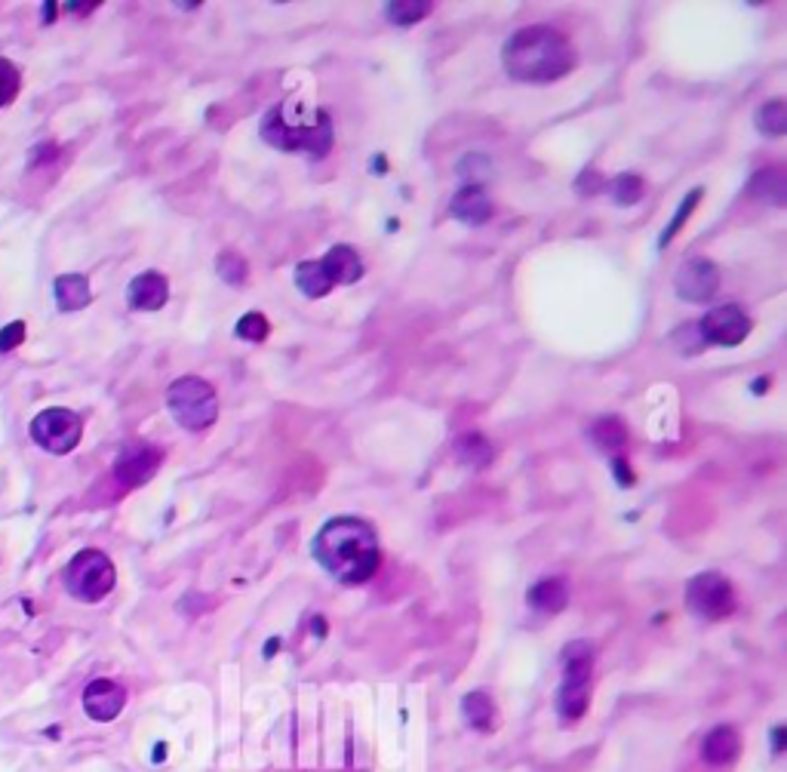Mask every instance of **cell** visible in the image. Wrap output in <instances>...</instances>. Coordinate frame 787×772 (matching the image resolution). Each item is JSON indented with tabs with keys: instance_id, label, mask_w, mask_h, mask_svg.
I'll return each instance as SVG.
<instances>
[{
	"instance_id": "cell-20",
	"label": "cell",
	"mask_w": 787,
	"mask_h": 772,
	"mask_svg": "<svg viewBox=\"0 0 787 772\" xmlns=\"http://www.w3.org/2000/svg\"><path fill=\"white\" fill-rule=\"evenodd\" d=\"M296 287L308 296V299H323L333 290V280L326 277L320 259H305L296 265Z\"/></svg>"
},
{
	"instance_id": "cell-5",
	"label": "cell",
	"mask_w": 787,
	"mask_h": 772,
	"mask_svg": "<svg viewBox=\"0 0 787 772\" xmlns=\"http://www.w3.org/2000/svg\"><path fill=\"white\" fill-rule=\"evenodd\" d=\"M167 406L185 431H203L219 419V394L200 376H182L167 388Z\"/></svg>"
},
{
	"instance_id": "cell-11",
	"label": "cell",
	"mask_w": 787,
	"mask_h": 772,
	"mask_svg": "<svg viewBox=\"0 0 787 772\" xmlns=\"http://www.w3.org/2000/svg\"><path fill=\"white\" fill-rule=\"evenodd\" d=\"M674 290L686 302H711L720 290V271L711 259H686L674 274Z\"/></svg>"
},
{
	"instance_id": "cell-32",
	"label": "cell",
	"mask_w": 787,
	"mask_h": 772,
	"mask_svg": "<svg viewBox=\"0 0 787 772\" xmlns=\"http://www.w3.org/2000/svg\"><path fill=\"white\" fill-rule=\"evenodd\" d=\"M22 342H25V323L22 320H13V323H7L4 330H0V354L19 348Z\"/></svg>"
},
{
	"instance_id": "cell-33",
	"label": "cell",
	"mask_w": 787,
	"mask_h": 772,
	"mask_svg": "<svg viewBox=\"0 0 787 772\" xmlns=\"http://www.w3.org/2000/svg\"><path fill=\"white\" fill-rule=\"evenodd\" d=\"M603 185H606V182H603L594 170H585L582 179H578V191H582V194H588V191H591V194H600Z\"/></svg>"
},
{
	"instance_id": "cell-29",
	"label": "cell",
	"mask_w": 787,
	"mask_h": 772,
	"mask_svg": "<svg viewBox=\"0 0 787 772\" xmlns=\"http://www.w3.org/2000/svg\"><path fill=\"white\" fill-rule=\"evenodd\" d=\"M22 90V71L10 59L0 56V108L10 105Z\"/></svg>"
},
{
	"instance_id": "cell-3",
	"label": "cell",
	"mask_w": 787,
	"mask_h": 772,
	"mask_svg": "<svg viewBox=\"0 0 787 772\" xmlns=\"http://www.w3.org/2000/svg\"><path fill=\"white\" fill-rule=\"evenodd\" d=\"M262 139L286 154H308L311 160H320L333 151V117H329L323 108L317 111H302L296 108V117H289L286 102H277L265 111L262 127H259Z\"/></svg>"
},
{
	"instance_id": "cell-16",
	"label": "cell",
	"mask_w": 787,
	"mask_h": 772,
	"mask_svg": "<svg viewBox=\"0 0 787 772\" xmlns=\"http://www.w3.org/2000/svg\"><path fill=\"white\" fill-rule=\"evenodd\" d=\"M326 277L333 280V287H339V283H357L363 277V262L360 256L354 253V247H348V243H339V247L329 250L323 259H320Z\"/></svg>"
},
{
	"instance_id": "cell-4",
	"label": "cell",
	"mask_w": 787,
	"mask_h": 772,
	"mask_svg": "<svg viewBox=\"0 0 787 772\" xmlns=\"http://www.w3.org/2000/svg\"><path fill=\"white\" fill-rule=\"evenodd\" d=\"M591 671L594 649L585 640H572L563 649V686L557 693V714L563 723H578L591 705Z\"/></svg>"
},
{
	"instance_id": "cell-23",
	"label": "cell",
	"mask_w": 787,
	"mask_h": 772,
	"mask_svg": "<svg viewBox=\"0 0 787 772\" xmlns=\"http://www.w3.org/2000/svg\"><path fill=\"white\" fill-rule=\"evenodd\" d=\"M751 194H757L760 200H769L775 207H784L787 200V176L781 167H766L751 179Z\"/></svg>"
},
{
	"instance_id": "cell-31",
	"label": "cell",
	"mask_w": 787,
	"mask_h": 772,
	"mask_svg": "<svg viewBox=\"0 0 787 772\" xmlns=\"http://www.w3.org/2000/svg\"><path fill=\"white\" fill-rule=\"evenodd\" d=\"M671 342H674L683 354H698V351L704 348V339H701V333H698V320L683 323V327L671 336Z\"/></svg>"
},
{
	"instance_id": "cell-27",
	"label": "cell",
	"mask_w": 787,
	"mask_h": 772,
	"mask_svg": "<svg viewBox=\"0 0 787 772\" xmlns=\"http://www.w3.org/2000/svg\"><path fill=\"white\" fill-rule=\"evenodd\" d=\"M216 271L225 283H231V287H243L246 277H250V265H246V259L237 250H225L216 259Z\"/></svg>"
},
{
	"instance_id": "cell-8",
	"label": "cell",
	"mask_w": 787,
	"mask_h": 772,
	"mask_svg": "<svg viewBox=\"0 0 787 772\" xmlns=\"http://www.w3.org/2000/svg\"><path fill=\"white\" fill-rule=\"evenodd\" d=\"M31 440L47 450L53 456H65L71 453L74 446L84 437V422L74 410H65V406H50V410H40L31 419Z\"/></svg>"
},
{
	"instance_id": "cell-9",
	"label": "cell",
	"mask_w": 787,
	"mask_h": 772,
	"mask_svg": "<svg viewBox=\"0 0 787 772\" xmlns=\"http://www.w3.org/2000/svg\"><path fill=\"white\" fill-rule=\"evenodd\" d=\"M751 330H754L751 317L744 314L738 305H717L698 320V333H701L704 345L732 348V345H741L744 339H748Z\"/></svg>"
},
{
	"instance_id": "cell-13",
	"label": "cell",
	"mask_w": 787,
	"mask_h": 772,
	"mask_svg": "<svg viewBox=\"0 0 787 772\" xmlns=\"http://www.w3.org/2000/svg\"><path fill=\"white\" fill-rule=\"evenodd\" d=\"M170 299V280L160 271H142L130 280L127 302L133 311H160Z\"/></svg>"
},
{
	"instance_id": "cell-10",
	"label": "cell",
	"mask_w": 787,
	"mask_h": 772,
	"mask_svg": "<svg viewBox=\"0 0 787 772\" xmlns=\"http://www.w3.org/2000/svg\"><path fill=\"white\" fill-rule=\"evenodd\" d=\"M163 465V450L154 443H130L114 462V480L123 490H136V486L148 483L157 468Z\"/></svg>"
},
{
	"instance_id": "cell-24",
	"label": "cell",
	"mask_w": 787,
	"mask_h": 772,
	"mask_svg": "<svg viewBox=\"0 0 787 772\" xmlns=\"http://www.w3.org/2000/svg\"><path fill=\"white\" fill-rule=\"evenodd\" d=\"M754 120H757V130H760V133H766V136H772V139L784 136V133H787V105H784V99H769V102H763V105L757 108Z\"/></svg>"
},
{
	"instance_id": "cell-1",
	"label": "cell",
	"mask_w": 787,
	"mask_h": 772,
	"mask_svg": "<svg viewBox=\"0 0 787 772\" xmlns=\"http://www.w3.org/2000/svg\"><path fill=\"white\" fill-rule=\"evenodd\" d=\"M314 560L342 585H366L382 563L379 536L360 517H333L314 539Z\"/></svg>"
},
{
	"instance_id": "cell-36",
	"label": "cell",
	"mask_w": 787,
	"mask_h": 772,
	"mask_svg": "<svg viewBox=\"0 0 787 772\" xmlns=\"http://www.w3.org/2000/svg\"><path fill=\"white\" fill-rule=\"evenodd\" d=\"M772 751H775V757L784 751V726H775V733H772Z\"/></svg>"
},
{
	"instance_id": "cell-34",
	"label": "cell",
	"mask_w": 787,
	"mask_h": 772,
	"mask_svg": "<svg viewBox=\"0 0 787 772\" xmlns=\"http://www.w3.org/2000/svg\"><path fill=\"white\" fill-rule=\"evenodd\" d=\"M612 471L618 477L621 486H631L634 483V474H631V465L625 462V456H612Z\"/></svg>"
},
{
	"instance_id": "cell-7",
	"label": "cell",
	"mask_w": 787,
	"mask_h": 772,
	"mask_svg": "<svg viewBox=\"0 0 787 772\" xmlns=\"http://www.w3.org/2000/svg\"><path fill=\"white\" fill-rule=\"evenodd\" d=\"M686 606L701 619L723 622L738 609V597H735L732 582L723 573L708 570V573H698L686 585Z\"/></svg>"
},
{
	"instance_id": "cell-35",
	"label": "cell",
	"mask_w": 787,
	"mask_h": 772,
	"mask_svg": "<svg viewBox=\"0 0 787 772\" xmlns=\"http://www.w3.org/2000/svg\"><path fill=\"white\" fill-rule=\"evenodd\" d=\"M59 157V148L53 145V142H47V145H40V148H34V164H47V160H56Z\"/></svg>"
},
{
	"instance_id": "cell-18",
	"label": "cell",
	"mask_w": 787,
	"mask_h": 772,
	"mask_svg": "<svg viewBox=\"0 0 787 772\" xmlns=\"http://www.w3.org/2000/svg\"><path fill=\"white\" fill-rule=\"evenodd\" d=\"M53 290H56L59 311H80V308H87L90 299H93L90 280L84 274H62V277H56Z\"/></svg>"
},
{
	"instance_id": "cell-22",
	"label": "cell",
	"mask_w": 787,
	"mask_h": 772,
	"mask_svg": "<svg viewBox=\"0 0 787 772\" xmlns=\"http://www.w3.org/2000/svg\"><path fill=\"white\" fill-rule=\"evenodd\" d=\"M462 711H465V720L477 729V733H489L495 726V702L489 699L486 689H474L462 699Z\"/></svg>"
},
{
	"instance_id": "cell-26",
	"label": "cell",
	"mask_w": 787,
	"mask_h": 772,
	"mask_svg": "<svg viewBox=\"0 0 787 772\" xmlns=\"http://www.w3.org/2000/svg\"><path fill=\"white\" fill-rule=\"evenodd\" d=\"M431 10H434V4H419V0H400V4H388V19L394 22V25H400V28H409V25H416V22H422V19H428L431 16Z\"/></svg>"
},
{
	"instance_id": "cell-37",
	"label": "cell",
	"mask_w": 787,
	"mask_h": 772,
	"mask_svg": "<svg viewBox=\"0 0 787 772\" xmlns=\"http://www.w3.org/2000/svg\"><path fill=\"white\" fill-rule=\"evenodd\" d=\"M44 16H47V22H50V19L56 16V7H53V4H47V10H44Z\"/></svg>"
},
{
	"instance_id": "cell-12",
	"label": "cell",
	"mask_w": 787,
	"mask_h": 772,
	"mask_svg": "<svg viewBox=\"0 0 787 772\" xmlns=\"http://www.w3.org/2000/svg\"><path fill=\"white\" fill-rule=\"evenodd\" d=\"M123 705H127V693H123L120 683L105 680V677L87 683V689H84V711L93 720L108 723V720H114L123 711Z\"/></svg>"
},
{
	"instance_id": "cell-19",
	"label": "cell",
	"mask_w": 787,
	"mask_h": 772,
	"mask_svg": "<svg viewBox=\"0 0 787 772\" xmlns=\"http://www.w3.org/2000/svg\"><path fill=\"white\" fill-rule=\"evenodd\" d=\"M588 434H591V440L600 446L603 453H612V456H621V450H625V443H628V428L618 416L597 419Z\"/></svg>"
},
{
	"instance_id": "cell-30",
	"label": "cell",
	"mask_w": 787,
	"mask_h": 772,
	"mask_svg": "<svg viewBox=\"0 0 787 772\" xmlns=\"http://www.w3.org/2000/svg\"><path fill=\"white\" fill-rule=\"evenodd\" d=\"M268 333H271V323L262 311H250L237 320V336L246 342H265Z\"/></svg>"
},
{
	"instance_id": "cell-25",
	"label": "cell",
	"mask_w": 787,
	"mask_h": 772,
	"mask_svg": "<svg viewBox=\"0 0 787 772\" xmlns=\"http://www.w3.org/2000/svg\"><path fill=\"white\" fill-rule=\"evenodd\" d=\"M603 188L609 191V197H612L615 203H621V207H634V203H637V200L643 197V191H646V182H643L640 173H621V176H615L612 182H606Z\"/></svg>"
},
{
	"instance_id": "cell-21",
	"label": "cell",
	"mask_w": 787,
	"mask_h": 772,
	"mask_svg": "<svg viewBox=\"0 0 787 772\" xmlns=\"http://www.w3.org/2000/svg\"><path fill=\"white\" fill-rule=\"evenodd\" d=\"M455 456H459V462L468 465V468H486L492 462L495 450H492V443L483 434L468 431V434H462L459 440H455Z\"/></svg>"
},
{
	"instance_id": "cell-2",
	"label": "cell",
	"mask_w": 787,
	"mask_h": 772,
	"mask_svg": "<svg viewBox=\"0 0 787 772\" xmlns=\"http://www.w3.org/2000/svg\"><path fill=\"white\" fill-rule=\"evenodd\" d=\"M502 62L523 84H554L575 68V47L551 25H526L505 40Z\"/></svg>"
},
{
	"instance_id": "cell-14",
	"label": "cell",
	"mask_w": 787,
	"mask_h": 772,
	"mask_svg": "<svg viewBox=\"0 0 787 772\" xmlns=\"http://www.w3.org/2000/svg\"><path fill=\"white\" fill-rule=\"evenodd\" d=\"M449 216L459 219L465 225H483L492 219V200L486 194L483 185H465L455 191L452 203H449Z\"/></svg>"
},
{
	"instance_id": "cell-17",
	"label": "cell",
	"mask_w": 787,
	"mask_h": 772,
	"mask_svg": "<svg viewBox=\"0 0 787 772\" xmlns=\"http://www.w3.org/2000/svg\"><path fill=\"white\" fill-rule=\"evenodd\" d=\"M526 600H529V606L535 609V613H542V616H557V613H563L566 603H569V588H566L563 579L548 576V579L535 582V585L529 588Z\"/></svg>"
},
{
	"instance_id": "cell-6",
	"label": "cell",
	"mask_w": 787,
	"mask_h": 772,
	"mask_svg": "<svg viewBox=\"0 0 787 772\" xmlns=\"http://www.w3.org/2000/svg\"><path fill=\"white\" fill-rule=\"evenodd\" d=\"M62 582L68 588V594L80 603H99L111 594L114 582H117V573H114V563L105 551L99 548H84L77 551L65 573H62Z\"/></svg>"
},
{
	"instance_id": "cell-28",
	"label": "cell",
	"mask_w": 787,
	"mask_h": 772,
	"mask_svg": "<svg viewBox=\"0 0 787 772\" xmlns=\"http://www.w3.org/2000/svg\"><path fill=\"white\" fill-rule=\"evenodd\" d=\"M704 197V188H695V191H689L686 197H683V203H680V210L674 213V219L668 222V228H665V234H661V247H668V243L680 234V228L686 225V219L695 213V207H698V200Z\"/></svg>"
},
{
	"instance_id": "cell-15",
	"label": "cell",
	"mask_w": 787,
	"mask_h": 772,
	"mask_svg": "<svg viewBox=\"0 0 787 772\" xmlns=\"http://www.w3.org/2000/svg\"><path fill=\"white\" fill-rule=\"evenodd\" d=\"M741 754V736L732 726H714L701 742V760L708 766H729Z\"/></svg>"
}]
</instances>
